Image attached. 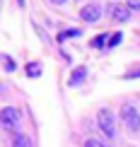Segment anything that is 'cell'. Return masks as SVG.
I'll return each instance as SVG.
<instances>
[{"label": "cell", "instance_id": "cell-6", "mask_svg": "<svg viewBox=\"0 0 140 147\" xmlns=\"http://www.w3.org/2000/svg\"><path fill=\"white\" fill-rule=\"evenodd\" d=\"M85 75H87V70L85 68H77L75 72H72V77H70V87H75V84H82V80H85Z\"/></svg>", "mask_w": 140, "mask_h": 147}, {"label": "cell", "instance_id": "cell-13", "mask_svg": "<svg viewBox=\"0 0 140 147\" xmlns=\"http://www.w3.org/2000/svg\"><path fill=\"white\" fill-rule=\"evenodd\" d=\"M3 60H5V70H15V63L10 60V56H3Z\"/></svg>", "mask_w": 140, "mask_h": 147}, {"label": "cell", "instance_id": "cell-16", "mask_svg": "<svg viewBox=\"0 0 140 147\" xmlns=\"http://www.w3.org/2000/svg\"><path fill=\"white\" fill-rule=\"evenodd\" d=\"M53 5H63V3H68V0H51Z\"/></svg>", "mask_w": 140, "mask_h": 147}, {"label": "cell", "instance_id": "cell-10", "mask_svg": "<svg viewBox=\"0 0 140 147\" xmlns=\"http://www.w3.org/2000/svg\"><path fill=\"white\" fill-rule=\"evenodd\" d=\"M106 39H109V36H104V34H101V36H97V39L92 41V46H94V48H101V46H104V44H109Z\"/></svg>", "mask_w": 140, "mask_h": 147}, {"label": "cell", "instance_id": "cell-15", "mask_svg": "<svg viewBox=\"0 0 140 147\" xmlns=\"http://www.w3.org/2000/svg\"><path fill=\"white\" fill-rule=\"evenodd\" d=\"M128 80H133V77H140V70H135V72H131V75H126Z\"/></svg>", "mask_w": 140, "mask_h": 147}, {"label": "cell", "instance_id": "cell-2", "mask_svg": "<svg viewBox=\"0 0 140 147\" xmlns=\"http://www.w3.org/2000/svg\"><path fill=\"white\" fill-rule=\"evenodd\" d=\"M97 121H99L101 133H104L109 140H114V138H116V125H114V113H111V111L101 109V111H99V116H97Z\"/></svg>", "mask_w": 140, "mask_h": 147}, {"label": "cell", "instance_id": "cell-11", "mask_svg": "<svg viewBox=\"0 0 140 147\" xmlns=\"http://www.w3.org/2000/svg\"><path fill=\"white\" fill-rule=\"evenodd\" d=\"M121 39H123V34H114V36H109V46H118Z\"/></svg>", "mask_w": 140, "mask_h": 147}, {"label": "cell", "instance_id": "cell-7", "mask_svg": "<svg viewBox=\"0 0 140 147\" xmlns=\"http://www.w3.org/2000/svg\"><path fill=\"white\" fill-rule=\"evenodd\" d=\"M12 147H32V140L20 133V135H15V140H12Z\"/></svg>", "mask_w": 140, "mask_h": 147}, {"label": "cell", "instance_id": "cell-9", "mask_svg": "<svg viewBox=\"0 0 140 147\" xmlns=\"http://www.w3.org/2000/svg\"><path fill=\"white\" fill-rule=\"evenodd\" d=\"M27 75H29V77H39V75H41V65H39V63H29V65H27Z\"/></svg>", "mask_w": 140, "mask_h": 147}, {"label": "cell", "instance_id": "cell-14", "mask_svg": "<svg viewBox=\"0 0 140 147\" xmlns=\"http://www.w3.org/2000/svg\"><path fill=\"white\" fill-rule=\"evenodd\" d=\"M126 5H128L131 10H140V0H128V3H126Z\"/></svg>", "mask_w": 140, "mask_h": 147}, {"label": "cell", "instance_id": "cell-12", "mask_svg": "<svg viewBox=\"0 0 140 147\" xmlns=\"http://www.w3.org/2000/svg\"><path fill=\"white\" fill-rule=\"evenodd\" d=\"M85 147H106V145L99 142V140H87V142H85Z\"/></svg>", "mask_w": 140, "mask_h": 147}, {"label": "cell", "instance_id": "cell-1", "mask_svg": "<svg viewBox=\"0 0 140 147\" xmlns=\"http://www.w3.org/2000/svg\"><path fill=\"white\" fill-rule=\"evenodd\" d=\"M121 118H123V123H126V128H128L131 133H135L140 128V113H138V109L133 106V104H126V106L121 109Z\"/></svg>", "mask_w": 140, "mask_h": 147}, {"label": "cell", "instance_id": "cell-5", "mask_svg": "<svg viewBox=\"0 0 140 147\" xmlns=\"http://www.w3.org/2000/svg\"><path fill=\"white\" fill-rule=\"evenodd\" d=\"M99 17H101V7L97 3H89L80 10V20H85V22H97Z\"/></svg>", "mask_w": 140, "mask_h": 147}, {"label": "cell", "instance_id": "cell-17", "mask_svg": "<svg viewBox=\"0 0 140 147\" xmlns=\"http://www.w3.org/2000/svg\"><path fill=\"white\" fill-rule=\"evenodd\" d=\"M17 3H20V7H22V5H24V0H17Z\"/></svg>", "mask_w": 140, "mask_h": 147}, {"label": "cell", "instance_id": "cell-8", "mask_svg": "<svg viewBox=\"0 0 140 147\" xmlns=\"http://www.w3.org/2000/svg\"><path fill=\"white\" fill-rule=\"evenodd\" d=\"M72 36H80V29H68V32H60L58 34V41H68Z\"/></svg>", "mask_w": 140, "mask_h": 147}, {"label": "cell", "instance_id": "cell-3", "mask_svg": "<svg viewBox=\"0 0 140 147\" xmlns=\"http://www.w3.org/2000/svg\"><path fill=\"white\" fill-rule=\"evenodd\" d=\"M0 123H3L5 128H15V125H20V109H15V106H5L3 111H0Z\"/></svg>", "mask_w": 140, "mask_h": 147}, {"label": "cell", "instance_id": "cell-4", "mask_svg": "<svg viewBox=\"0 0 140 147\" xmlns=\"http://www.w3.org/2000/svg\"><path fill=\"white\" fill-rule=\"evenodd\" d=\"M109 15L116 22H128L131 20V7L128 5H121V3H114L111 7H109Z\"/></svg>", "mask_w": 140, "mask_h": 147}]
</instances>
